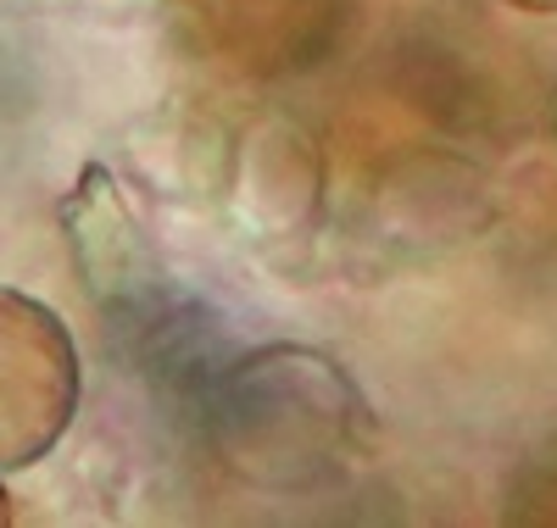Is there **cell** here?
<instances>
[{
  "instance_id": "6da1fadb",
  "label": "cell",
  "mask_w": 557,
  "mask_h": 528,
  "mask_svg": "<svg viewBox=\"0 0 557 528\" xmlns=\"http://www.w3.org/2000/svg\"><path fill=\"white\" fill-rule=\"evenodd\" d=\"M78 412V345L67 323L0 284V473L51 456Z\"/></svg>"
},
{
  "instance_id": "3957f363",
  "label": "cell",
  "mask_w": 557,
  "mask_h": 528,
  "mask_svg": "<svg viewBox=\"0 0 557 528\" xmlns=\"http://www.w3.org/2000/svg\"><path fill=\"white\" fill-rule=\"evenodd\" d=\"M12 523V501H7V490H0V528Z\"/></svg>"
},
{
  "instance_id": "7a4b0ae2",
  "label": "cell",
  "mask_w": 557,
  "mask_h": 528,
  "mask_svg": "<svg viewBox=\"0 0 557 528\" xmlns=\"http://www.w3.org/2000/svg\"><path fill=\"white\" fill-rule=\"evenodd\" d=\"M513 12H530V17H557V0H502Z\"/></svg>"
}]
</instances>
